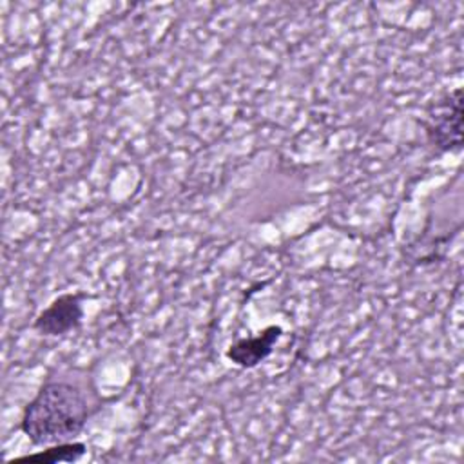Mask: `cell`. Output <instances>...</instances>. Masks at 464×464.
<instances>
[{
  "label": "cell",
  "mask_w": 464,
  "mask_h": 464,
  "mask_svg": "<svg viewBox=\"0 0 464 464\" xmlns=\"http://www.w3.org/2000/svg\"><path fill=\"white\" fill-rule=\"evenodd\" d=\"M89 419L83 392L65 381H47L24 408L20 431L33 446L74 440Z\"/></svg>",
  "instance_id": "cell-1"
},
{
  "label": "cell",
  "mask_w": 464,
  "mask_h": 464,
  "mask_svg": "<svg viewBox=\"0 0 464 464\" xmlns=\"http://www.w3.org/2000/svg\"><path fill=\"white\" fill-rule=\"evenodd\" d=\"M430 143L440 152H459L462 149V89L450 91L437 100L426 118Z\"/></svg>",
  "instance_id": "cell-2"
},
{
  "label": "cell",
  "mask_w": 464,
  "mask_h": 464,
  "mask_svg": "<svg viewBox=\"0 0 464 464\" xmlns=\"http://www.w3.org/2000/svg\"><path fill=\"white\" fill-rule=\"evenodd\" d=\"M83 292H67L56 295L33 321V330L40 335L58 337L80 328L83 319Z\"/></svg>",
  "instance_id": "cell-3"
},
{
  "label": "cell",
  "mask_w": 464,
  "mask_h": 464,
  "mask_svg": "<svg viewBox=\"0 0 464 464\" xmlns=\"http://www.w3.org/2000/svg\"><path fill=\"white\" fill-rule=\"evenodd\" d=\"M281 335L283 328L279 324H270L254 337H243L232 343L225 350V357L239 368H256L274 352V346Z\"/></svg>",
  "instance_id": "cell-4"
},
{
  "label": "cell",
  "mask_w": 464,
  "mask_h": 464,
  "mask_svg": "<svg viewBox=\"0 0 464 464\" xmlns=\"http://www.w3.org/2000/svg\"><path fill=\"white\" fill-rule=\"evenodd\" d=\"M87 453L85 442L80 440H69V442H58L45 446L44 450L24 455L18 460H31V462H44V464H56V462H76Z\"/></svg>",
  "instance_id": "cell-5"
}]
</instances>
